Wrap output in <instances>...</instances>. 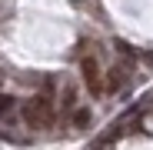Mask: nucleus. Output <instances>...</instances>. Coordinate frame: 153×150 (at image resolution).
<instances>
[{"mask_svg": "<svg viewBox=\"0 0 153 150\" xmlns=\"http://www.w3.org/2000/svg\"><path fill=\"white\" fill-rule=\"evenodd\" d=\"M10 110H13V97H10V93H0V117L10 113Z\"/></svg>", "mask_w": 153, "mask_h": 150, "instance_id": "20e7f679", "label": "nucleus"}, {"mask_svg": "<svg viewBox=\"0 0 153 150\" xmlns=\"http://www.w3.org/2000/svg\"><path fill=\"white\" fill-rule=\"evenodd\" d=\"M90 110L87 107H80V110H73V127H90Z\"/></svg>", "mask_w": 153, "mask_h": 150, "instance_id": "7ed1b4c3", "label": "nucleus"}, {"mask_svg": "<svg viewBox=\"0 0 153 150\" xmlns=\"http://www.w3.org/2000/svg\"><path fill=\"white\" fill-rule=\"evenodd\" d=\"M150 63H153V54H150Z\"/></svg>", "mask_w": 153, "mask_h": 150, "instance_id": "39448f33", "label": "nucleus"}, {"mask_svg": "<svg viewBox=\"0 0 153 150\" xmlns=\"http://www.w3.org/2000/svg\"><path fill=\"white\" fill-rule=\"evenodd\" d=\"M53 100L47 93H37L33 100H27V107H23V120L30 123V127H50L53 123Z\"/></svg>", "mask_w": 153, "mask_h": 150, "instance_id": "f257e3e1", "label": "nucleus"}, {"mask_svg": "<svg viewBox=\"0 0 153 150\" xmlns=\"http://www.w3.org/2000/svg\"><path fill=\"white\" fill-rule=\"evenodd\" d=\"M80 73H83V84L93 97H103L107 93V80H103V70H100L97 57H83L80 60Z\"/></svg>", "mask_w": 153, "mask_h": 150, "instance_id": "f03ea898", "label": "nucleus"}]
</instances>
